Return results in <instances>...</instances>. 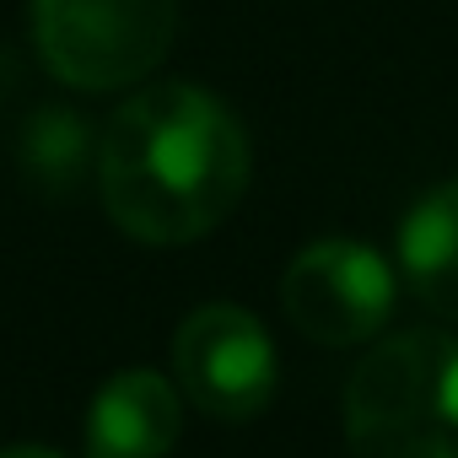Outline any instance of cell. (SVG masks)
<instances>
[{"instance_id":"obj_1","label":"cell","mask_w":458,"mask_h":458,"mask_svg":"<svg viewBox=\"0 0 458 458\" xmlns=\"http://www.w3.org/2000/svg\"><path fill=\"white\" fill-rule=\"evenodd\" d=\"M249 135L216 92L157 81L114 108L98 140V194L119 233L178 249L238 210L249 194Z\"/></svg>"},{"instance_id":"obj_2","label":"cell","mask_w":458,"mask_h":458,"mask_svg":"<svg viewBox=\"0 0 458 458\" xmlns=\"http://www.w3.org/2000/svg\"><path fill=\"white\" fill-rule=\"evenodd\" d=\"M351 458H458V335L404 329L345 383Z\"/></svg>"},{"instance_id":"obj_3","label":"cell","mask_w":458,"mask_h":458,"mask_svg":"<svg viewBox=\"0 0 458 458\" xmlns=\"http://www.w3.org/2000/svg\"><path fill=\"white\" fill-rule=\"evenodd\" d=\"M173 33L178 0H33V49L76 92L140 87Z\"/></svg>"},{"instance_id":"obj_4","label":"cell","mask_w":458,"mask_h":458,"mask_svg":"<svg viewBox=\"0 0 458 458\" xmlns=\"http://www.w3.org/2000/svg\"><path fill=\"white\" fill-rule=\"evenodd\" d=\"M173 377L178 394L205 415L254 420L276 399V345L254 313L205 302L173 335Z\"/></svg>"},{"instance_id":"obj_5","label":"cell","mask_w":458,"mask_h":458,"mask_svg":"<svg viewBox=\"0 0 458 458\" xmlns=\"http://www.w3.org/2000/svg\"><path fill=\"white\" fill-rule=\"evenodd\" d=\"M394 270L377 249L351 238L308 243L281 276V308L313 345H361L394 313Z\"/></svg>"},{"instance_id":"obj_6","label":"cell","mask_w":458,"mask_h":458,"mask_svg":"<svg viewBox=\"0 0 458 458\" xmlns=\"http://www.w3.org/2000/svg\"><path fill=\"white\" fill-rule=\"evenodd\" d=\"M183 431V394L151 367L114 372L87 410V458H167Z\"/></svg>"},{"instance_id":"obj_7","label":"cell","mask_w":458,"mask_h":458,"mask_svg":"<svg viewBox=\"0 0 458 458\" xmlns=\"http://www.w3.org/2000/svg\"><path fill=\"white\" fill-rule=\"evenodd\" d=\"M404 286L442 318H458V178L437 183L399 226Z\"/></svg>"},{"instance_id":"obj_8","label":"cell","mask_w":458,"mask_h":458,"mask_svg":"<svg viewBox=\"0 0 458 458\" xmlns=\"http://www.w3.org/2000/svg\"><path fill=\"white\" fill-rule=\"evenodd\" d=\"M0 458H65V453L38 447V442H17V447H0Z\"/></svg>"}]
</instances>
